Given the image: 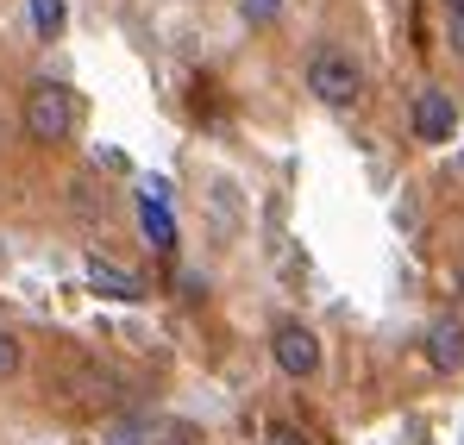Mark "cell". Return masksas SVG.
I'll return each instance as SVG.
<instances>
[{"instance_id":"obj_9","label":"cell","mask_w":464,"mask_h":445,"mask_svg":"<svg viewBox=\"0 0 464 445\" xmlns=\"http://www.w3.org/2000/svg\"><path fill=\"white\" fill-rule=\"evenodd\" d=\"M238 19L245 25H276L283 19V0H238Z\"/></svg>"},{"instance_id":"obj_5","label":"cell","mask_w":464,"mask_h":445,"mask_svg":"<svg viewBox=\"0 0 464 445\" xmlns=\"http://www.w3.org/2000/svg\"><path fill=\"white\" fill-rule=\"evenodd\" d=\"M427 364H433V371H464V326L459 320H433V326H427Z\"/></svg>"},{"instance_id":"obj_10","label":"cell","mask_w":464,"mask_h":445,"mask_svg":"<svg viewBox=\"0 0 464 445\" xmlns=\"http://www.w3.org/2000/svg\"><path fill=\"white\" fill-rule=\"evenodd\" d=\"M13 376H19V339L0 326V382H13Z\"/></svg>"},{"instance_id":"obj_11","label":"cell","mask_w":464,"mask_h":445,"mask_svg":"<svg viewBox=\"0 0 464 445\" xmlns=\"http://www.w3.org/2000/svg\"><path fill=\"white\" fill-rule=\"evenodd\" d=\"M446 44L464 57V6H446Z\"/></svg>"},{"instance_id":"obj_8","label":"cell","mask_w":464,"mask_h":445,"mask_svg":"<svg viewBox=\"0 0 464 445\" xmlns=\"http://www.w3.org/2000/svg\"><path fill=\"white\" fill-rule=\"evenodd\" d=\"M63 19H70V13H63V0H32V25H38V38H57V32H63Z\"/></svg>"},{"instance_id":"obj_13","label":"cell","mask_w":464,"mask_h":445,"mask_svg":"<svg viewBox=\"0 0 464 445\" xmlns=\"http://www.w3.org/2000/svg\"><path fill=\"white\" fill-rule=\"evenodd\" d=\"M270 445H314L308 433H295V427H276V433H270Z\"/></svg>"},{"instance_id":"obj_7","label":"cell","mask_w":464,"mask_h":445,"mask_svg":"<svg viewBox=\"0 0 464 445\" xmlns=\"http://www.w3.org/2000/svg\"><path fill=\"white\" fill-rule=\"evenodd\" d=\"M139 226H145V238H151L157 251H169V245H176V220H169V208H163V201L151 208V195L139 201Z\"/></svg>"},{"instance_id":"obj_2","label":"cell","mask_w":464,"mask_h":445,"mask_svg":"<svg viewBox=\"0 0 464 445\" xmlns=\"http://www.w3.org/2000/svg\"><path fill=\"white\" fill-rule=\"evenodd\" d=\"M308 94L320 101V107H333V113L358 107V94H364V70L352 63V51L320 44V51L308 57Z\"/></svg>"},{"instance_id":"obj_15","label":"cell","mask_w":464,"mask_h":445,"mask_svg":"<svg viewBox=\"0 0 464 445\" xmlns=\"http://www.w3.org/2000/svg\"><path fill=\"white\" fill-rule=\"evenodd\" d=\"M459 163H464V150H459Z\"/></svg>"},{"instance_id":"obj_3","label":"cell","mask_w":464,"mask_h":445,"mask_svg":"<svg viewBox=\"0 0 464 445\" xmlns=\"http://www.w3.org/2000/svg\"><path fill=\"white\" fill-rule=\"evenodd\" d=\"M408 126H414L420 145H446V139L459 132V107H452V94H446V88H420V94L408 101Z\"/></svg>"},{"instance_id":"obj_4","label":"cell","mask_w":464,"mask_h":445,"mask_svg":"<svg viewBox=\"0 0 464 445\" xmlns=\"http://www.w3.org/2000/svg\"><path fill=\"white\" fill-rule=\"evenodd\" d=\"M270 358H276V371H283V376H314V371H320V339H314V326L283 320V326L270 333Z\"/></svg>"},{"instance_id":"obj_6","label":"cell","mask_w":464,"mask_h":445,"mask_svg":"<svg viewBox=\"0 0 464 445\" xmlns=\"http://www.w3.org/2000/svg\"><path fill=\"white\" fill-rule=\"evenodd\" d=\"M88 283H94L101 295H113V301H139V295H145V283H139L132 270L107 264V257H94V264H88Z\"/></svg>"},{"instance_id":"obj_14","label":"cell","mask_w":464,"mask_h":445,"mask_svg":"<svg viewBox=\"0 0 464 445\" xmlns=\"http://www.w3.org/2000/svg\"><path fill=\"white\" fill-rule=\"evenodd\" d=\"M446 6H464V0H446Z\"/></svg>"},{"instance_id":"obj_1","label":"cell","mask_w":464,"mask_h":445,"mask_svg":"<svg viewBox=\"0 0 464 445\" xmlns=\"http://www.w3.org/2000/svg\"><path fill=\"white\" fill-rule=\"evenodd\" d=\"M25 139H38V145H63L70 132H76V120H82V107H76V94L63 88V82H32L25 88Z\"/></svg>"},{"instance_id":"obj_12","label":"cell","mask_w":464,"mask_h":445,"mask_svg":"<svg viewBox=\"0 0 464 445\" xmlns=\"http://www.w3.org/2000/svg\"><path fill=\"white\" fill-rule=\"evenodd\" d=\"M107 445H157V440H145V427H113Z\"/></svg>"}]
</instances>
